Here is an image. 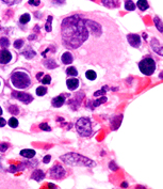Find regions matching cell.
<instances>
[{
  "label": "cell",
  "instance_id": "24",
  "mask_svg": "<svg viewBox=\"0 0 163 189\" xmlns=\"http://www.w3.org/2000/svg\"><path fill=\"white\" fill-rule=\"evenodd\" d=\"M51 22H52V16H48V19H47L46 25H45V30L47 32L51 31Z\"/></svg>",
  "mask_w": 163,
  "mask_h": 189
},
{
  "label": "cell",
  "instance_id": "37",
  "mask_svg": "<svg viewBox=\"0 0 163 189\" xmlns=\"http://www.w3.org/2000/svg\"><path fill=\"white\" fill-rule=\"evenodd\" d=\"M43 161H44V164H48V162L50 161V155L45 156V157H44V159H43Z\"/></svg>",
  "mask_w": 163,
  "mask_h": 189
},
{
  "label": "cell",
  "instance_id": "16",
  "mask_svg": "<svg viewBox=\"0 0 163 189\" xmlns=\"http://www.w3.org/2000/svg\"><path fill=\"white\" fill-rule=\"evenodd\" d=\"M20 155L26 158H32L35 155V151H33V150H22V151H20Z\"/></svg>",
  "mask_w": 163,
  "mask_h": 189
},
{
  "label": "cell",
  "instance_id": "12",
  "mask_svg": "<svg viewBox=\"0 0 163 189\" xmlns=\"http://www.w3.org/2000/svg\"><path fill=\"white\" fill-rule=\"evenodd\" d=\"M65 102V95H60V96H57L55 98L52 99V106L53 107H61Z\"/></svg>",
  "mask_w": 163,
  "mask_h": 189
},
{
  "label": "cell",
  "instance_id": "36",
  "mask_svg": "<svg viewBox=\"0 0 163 189\" xmlns=\"http://www.w3.org/2000/svg\"><path fill=\"white\" fill-rule=\"evenodd\" d=\"M41 3L40 0H29V4H33V6H37Z\"/></svg>",
  "mask_w": 163,
  "mask_h": 189
},
{
  "label": "cell",
  "instance_id": "42",
  "mask_svg": "<svg viewBox=\"0 0 163 189\" xmlns=\"http://www.w3.org/2000/svg\"><path fill=\"white\" fill-rule=\"evenodd\" d=\"M2 115V109H1V107H0V115Z\"/></svg>",
  "mask_w": 163,
  "mask_h": 189
},
{
  "label": "cell",
  "instance_id": "28",
  "mask_svg": "<svg viewBox=\"0 0 163 189\" xmlns=\"http://www.w3.org/2000/svg\"><path fill=\"white\" fill-rule=\"evenodd\" d=\"M154 22H155V24H156V26L158 27V30H159L160 32H162V22H161L160 18L156 16V17L154 18Z\"/></svg>",
  "mask_w": 163,
  "mask_h": 189
},
{
  "label": "cell",
  "instance_id": "3",
  "mask_svg": "<svg viewBox=\"0 0 163 189\" xmlns=\"http://www.w3.org/2000/svg\"><path fill=\"white\" fill-rule=\"evenodd\" d=\"M11 82L15 88L17 89H26L30 87L31 80L29 78V75L26 74L25 72H14L11 76Z\"/></svg>",
  "mask_w": 163,
  "mask_h": 189
},
{
  "label": "cell",
  "instance_id": "2",
  "mask_svg": "<svg viewBox=\"0 0 163 189\" xmlns=\"http://www.w3.org/2000/svg\"><path fill=\"white\" fill-rule=\"evenodd\" d=\"M61 160H63L65 164H71V166H82V167H94L95 162L89 158L77 154V153H68L66 155L61 156Z\"/></svg>",
  "mask_w": 163,
  "mask_h": 189
},
{
  "label": "cell",
  "instance_id": "38",
  "mask_svg": "<svg viewBox=\"0 0 163 189\" xmlns=\"http://www.w3.org/2000/svg\"><path fill=\"white\" fill-rule=\"evenodd\" d=\"M104 92H105V88H104L102 90H100V91H96L94 95H95V96H99V95H101V94L104 93Z\"/></svg>",
  "mask_w": 163,
  "mask_h": 189
},
{
  "label": "cell",
  "instance_id": "15",
  "mask_svg": "<svg viewBox=\"0 0 163 189\" xmlns=\"http://www.w3.org/2000/svg\"><path fill=\"white\" fill-rule=\"evenodd\" d=\"M101 2L104 6H106L107 8H109V9L118 6V1H117V0H102Z\"/></svg>",
  "mask_w": 163,
  "mask_h": 189
},
{
  "label": "cell",
  "instance_id": "11",
  "mask_svg": "<svg viewBox=\"0 0 163 189\" xmlns=\"http://www.w3.org/2000/svg\"><path fill=\"white\" fill-rule=\"evenodd\" d=\"M61 60L62 62H63V64H71L73 61H74V57H73V55H71V53H65L62 55L61 57Z\"/></svg>",
  "mask_w": 163,
  "mask_h": 189
},
{
  "label": "cell",
  "instance_id": "30",
  "mask_svg": "<svg viewBox=\"0 0 163 189\" xmlns=\"http://www.w3.org/2000/svg\"><path fill=\"white\" fill-rule=\"evenodd\" d=\"M106 100H107V98H106L105 96L104 97H101L100 99H97V100H95L94 102V104H93V107H96V106H99L100 104H102V103H105Z\"/></svg>",
  "mask_w": 163,
  "mask_h": 189
},
{
  "label": "cell",
  "instance_id": "7",
  "mask_svg": "<svg viewBox=\"0 0 163 189\" xmlns=\"http://www.w3.org/2000/svg\"><path fill=\"white\" fill-rule=\"evenodd\" d=\"M12 95L14 96L15 98L18 99V100H20V102L25 103V104H29V103H31L32 100H33V97H32L30 94H28V93H22V92L13 91Z\"/></svg>",
  "mask_w": 163,
  "mask_h": 189
},
{
  "label": "cell",
  "instance_id": "8",
  "mask_svg": "<svg viewBox=\"0 0 163 189\" xmlns=\"http://www.w3.org/2000/svg\"><path fill=\"white\" fill-rule=\"evenodd\" d=\"M127 40H128L129 44L132 47L138 48V47L141 46V37L138 34H128L127 35Z\"/></svg>",
  "mask_w": 163,
  "mask_h": 189
},
{
  "label": "cell",
  "instance_id": "31",
  "mask_svg": "<svg viewBox=\"0 0 163 189\" xmlns=\"http://www.w3.org/2000/svg\"><path fill=\"white\" fill-rule=\"evenodd\" d=\"M22 45H24V40H17V41H15V43H14V47L17 48V49H19Z\"/></svg>",
  "mask_w": 163,
  "mask_h": 189
},
{
  "label": "cell",
  "instance_id": "34",
  "mask_svg": "<svg viewBox=\"0 0 163 189\" xmlns=\"http://www.w3.org/2000/svg\"><path fill=\"white\" fill-rule=\"evenodd\" d=\"M8 148H9L8 143H0V151L1 152H6Z\"/></svg>",
  "mask_w": 163,
  "mask_h": 189
},
{
  "label": "cell",
  "instance_id": "22",
  "mask_svg": "<svg viewBox=\"0 0 163 189\" xmlns=\"http://www.w3.org/2000/svg\"><path fill=\"white\" fill-rule=\"evenodd\" d=\"M22 55L27 58V59H31V58H33L34 56H35V51H33L32 49H28V50H26V51H24L22 53Z\"/></svg>",
  "mask_w": 163,
  "mask_h": 189
},
{
  "label": "cell",
  "instance_id": "14",
  "mask_svg": "<svg viewBox=\"0 0 163 189\" xmlns=\"http://www.w3.org/2000/svg\"><path fill=\"white\" fill-rule=\"evenodd\" d=\"M44 176H45V174H44L43 171H42V170H36V171H34L33 174L31 175V178H32V180L37 181V182H40V181L43 180Z\"/></svg>",
  "mask_w": 163,
  "mask_h": 189
},
{
  "label": "cell",
  "instance_id": "13",
  "mask_svg": "<svg viewBox=\"0 0 163 189\" xmlns=\"http://www.w3.org/2000/svg\"><path fill=\"white\" fill-rule=\"evenodd\" d=\"M151 47H153V49L158 53L159 55H162V46H161V44L158 42L156 39H153L151 40Z\"/></svg>",
  "mask_w": 163,
  "mask_h": 189
},
{
  "label": "cell",
  "instance_id": "33",
  "mask_svg": "<svg viewBox=\"0 0 163 189\" xmlns=\"http://www.w3.org/2000/svg\"><path fill=\"white\" fill-rule=\"evenodd\" d=\"M9 110H10V112L11 113H13V115H18V108L16 107V106H12V107H10L9 108Z\"/></svg>",
  "mask_w": 163,
  "mask_h": 189
},
{
  "label": "cell",
  "instance_id": "40",
  "mask_svg": "<svg viewBox=\"0 0 163 189\" xmlns=\"http://www.w3.org/2000/svg\"><path fill=\"white\" fill-rule=\"evenodd\" d=\"M53 3H57V4H61V3L64 2V0H52Z\"/></svg>",
  "mask_w": 163,
  "mask_h": 189
},
{
  "label": "cell",
  "instance_id": "32",
  "mask_svg": "<svg viewBox=\"0 0 163 189\" xmlns=\"http://www.w3.org/2000/svg\"><path fill=\"white\" fill-rule=\"evenodd\" d=\"M40 128L42 130H47V131H50V130H51L50 126L48 124H46V123H42V124H40Z\"/></svg>",
  "mask_w": 163,
  "mask_h": 189
},
{
  "label": "cell",
  "instance_id": "27",
  "mask_svg": "<svg viewBox=\"0 0 163 189\" xmlns=\"http://www.w3.org/2000/svg\"><path fill=\"white\" fill-rule=\"evenodd\" d=\"M9 125L12 128H15V127H17L18 126V121H17V119H15V118H11L9 120Z\"/></svg>",
  "mask_w": 163,
  "mask_h": 189
},
{
  "label": "cell",
  "instance_id": "9",
  "mask_svg": "<svg viewBox=\"0 0 163 189\" xmlns=\"http://www.w3.org/2000/svg\"><path fill=\"white\" fill-rule=\"evenodd\" d=\"M12 60V55L10 51L3 49L0 51V64H6Z\"/></svg>",
  "mask_w": 163,
  "mask_h": 189
},
{
  "label": "cell",
  "instance_id": "5",
  "mask_svg": "<svg viewBox=\"0 0 163 189\" xmlns=\"http://www.w3.org/2000/svg\"><path fill=\"white\" fill-rule=\"evenodd\" d=\"M139 67H140V71L144 75L150 76V75L154 74L155 70H156V62H155V60L153 58L147 57V58H144L140 62Z\"/></svg>",
  "mask_w": 163,
  "mask_h": 189
},
{
  "label": "cell",
  "instance_id": "18",
  "mask_svg": "<svg viewBox=\"0 0 163 189\" xmlns=\"http://www.w3.org/2000/svg\"><path fill=\"white\" fill-rule=\"evenodd\" d=\"M138 6L141 11H145V10L148 9V2L146 1V0H139Z\"/></svg>",
  "mask_w": 163,
  "mask_h": 189
},
{
  "label": "cell",
  "instance_id": "19",
  "mask_svg": "<svg viewBox=\"0 0 163 189\" xmlns=\"http://www.w3.org/2000/svg\"><path fill=\"white\" fill-rule=\"evenodd\" d=\"M125 9L128 10V11H133V10H136V4L132 2V0H126Z\"/></svg>",
  "mask_w": 163,
  "mask_h": 189
},
{
  "label": "cell",
  "instance_id": "10",
  "mask_svg": "<svg viewBox=\"0 0 163 189\" xmlns=\"http://www.w3.org/2000/svg\"><path fill=\"white\" fill-rule=\"evenodd\" d=\"M66 84H67V88L69 90L74 91V90H76L78 88V86H79V80L76 79V78H71V79H68V80L66 81Z\"/></svg>",
  "mask_w": 163,
  "mask_h": 189
},
{
  "label": "cell",
  "instance_id": "1",
  "mask_svg": "<svg viewBox=\"0 0 163 189\" xmlns=\"http://www.w3.org/2000/svg\"><path fill=\"white\" fill-rule=\"evenodd\" d=\"M89 30L85 20L78 15L65 18L62 22V39L67 48L76 49L89 37Z\"/></svg>",
  "mask_w": 163,
  "mask_h": 189
},
{
  "label": "cell",
  "instance_id": "26",
  "mask_svg": "<svg viewBox=\"0 0 163 189\" xmlns=\"http://www.w3.org/2000/svg\"><path fill=\"white\" fill-rule=\"evenodd\" d=\"M66 73H67L68 75H71V76H77V75H78L77 70H76L75 67H73V66L68 67L67 70H66Z\"/></svg>",
  "mask_w": 163,
  "mask_h": 189
},
{
  "label": "cell",
  "instance_id": "41",
  "mask_svg": "<svg viewBox=\"0 0 163 189\" xmlns=\"http://www.w3.org/2000/svg\"><path fill=\"white\" fill-rule=\"evenodd\" d=\"M110 168L112 169V170H116V169H117V167L113 164V162H111V164H110Z\"/></svg>",
  "mask_w": 163,
  "mask_h": 189
},
{
  "label": "cell",
  "instance_id": "4",
  "mask_svg": "<svg viewBox=\"0 0 163 189\" xmlns=\"http://www.w3.org/2000/svg\"><path fill=\"white\" fill-rule=\"evenodd\" d=\"M76 128L81 137H89L92 133V125L91 121L86 118L79 119L76 123Z\"/></svg>",
  "mask_w": 163,
  "mask_h": 189
},
{
  "label": "cell",
  "instance_id": "17",
  "mask_svg": "<svg viewBox=\"0 0 163 189\" xmlns=\"http://www.w3.org/2000/svg\"><path fill=\"white\" fill-rule=\"evenodd\" d=\"M44 65H45L47 68H50V70H51V68H55V67H58V64H57L55 60H52V59L46 60V61L44 62Z\"/></svg>",
  "mask_w": 163,
  "mask_h": 189
},
{
  "label": "cell",
  "instance_id": "6",
  "mask_svg": "<svg viewBox=\"0 0 163 189\" xmlns=\"http://www.w3.org/2000/svg\"><path fill=\"white\" fill-rule=\"evenodd\" d=\"M65 174H66V171L64 170V168L61 167L60 164H57L55 167L50 170V175L51 177L55 178V180H61L63 177L65 176Z\"/></svg>",
  "mask_w": 163,
  "mask_h": 189
},
{
  "label": "cell",
  "instance_id": "20",
  "mask_svg": "<svg viewBox=\"0 0 163 189\" xmlns=\"http://www.w3.org/2000/svg\"><path fill=\"white\" fill-rule=\"evenodd\" d=\"M30 17L31 16L29 15V14H22V16H20V18H19V22H20V24H22V25H25V24H27L29 20H30Z\"/></svg>",
  "mask_w": 163,
  "mask_h": 189
},
{
  "label": "cell",
  "instance_id": "21",
  "mask_svg": "<svg viewBox=\"0 0 163 189\" xmlns=\"http://www.w3.org/2000/svg\"><path fill=\"white\" fill-rule=\"evenodd\" d=\"M0 46L2 48H8L10 46V42L6 37H0Z\"/></svg>",
  "mask_w": 163,
  "mask_h": 189
},
{
  "label": "cell",
  "instance_id": "25",
  "mask_svg": "<svg viewBox=\"0 0 163 189\" xmlns=\"http://www.w3.org/2000/svg\"><path fill=\"white\" fill-rule=\"evenodd\" d=\"M47 93V89L45 87H38L36 89V94L38 96H43Z\"/></svg>",
  "mask_w": 163,
  "mask_h": 189
},
{
  "label": "cell",
  "instance_id": "39",
  "mask_svg": "<svg viewBox=\"0 0 163 189\" xmlns=\"http://www.w3.org/2000/svg\"><path fill=\"white\" fill-rule=\"evenodd\" d=\"M4 125H6V121H4V119L0 118V127H3Z\"/></svg>",
  "mask_w": 163,
  "mask_h": 189
},
{
  "label": "cell",
  "instance_id": "23",
  "mask_svg": "<svg viewBox=\"0 0 163 189\" xmlns=\"http://www.w3.org/2000/svg\"><path fill=\"white\" fill-rule=\"evenodd\" d=\"M85 76H86L87 79H90V80H95L96 79V73L94 71H91V70L86 72Z\"/></svg>",
  "mask_w": 163,
  "mask_h": 189
},
{
  "label": "cell",
  "instance_id": "35",
  "mask_svg": "<svg viewBox=\"0 0 163 189\" xmlns=\"http://www.w3.org/2000/svg\"><path fill=\"white\" fill-rule=\"evenodd\" d=\"M3 2L6 3V4H9V6H11V4H15V3H17L19 1V0H2Z\"/></svg>",
  "mask_w": 163,
  "mask_h": 189
},
{
  "label": "cell",
  "instance_id": "29",
  "mask_svg": "<svg viewBox=\"0 0 163 189\" xmlns=\"http://www.w3.org/2000/svg\"><path fill=\"white\" fill-rule=\"evenodd\" d=\"M50 82H51V78H50L49 75L44 76V78L42 79V84H49Z\"/></svg>",
  "mask_w": 163,
  "mask_h": 189
}]
</instances>
